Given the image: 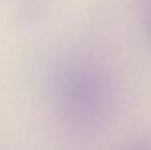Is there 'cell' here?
Masks as SVG:
<instances>
[{
	"label": "cell",
	"instance_id": "cell-1",
	"mask_svg": "<svg viewBox=\"0 0 151 150\" xmlns=\"http://www.w3.org/2000/svg\"><path fill=\"white\" fill-rule=\"evenodd\" d=\"M53 86L56 115L69 136L87 138L106 125L114 104V87L109 71L99 60H68L59 69Z\"/></svg>",
	"mask_w": 151,
	"mask_h": 150
},
{
	"label": "cell",
	"instance_id": "cell-2",
	"mask_svg": "<svg viewBox=\"0 0 151 150\" xmlns=\"http://www.w3.org/2000/svg\"><path fill=\"white\" fill-rule=\"evenodd\" d=\"M126 150H151V143H137Z\"/></svg>",
	"mask_w": 151,
	"mask_h": 150
}]
</instances>
